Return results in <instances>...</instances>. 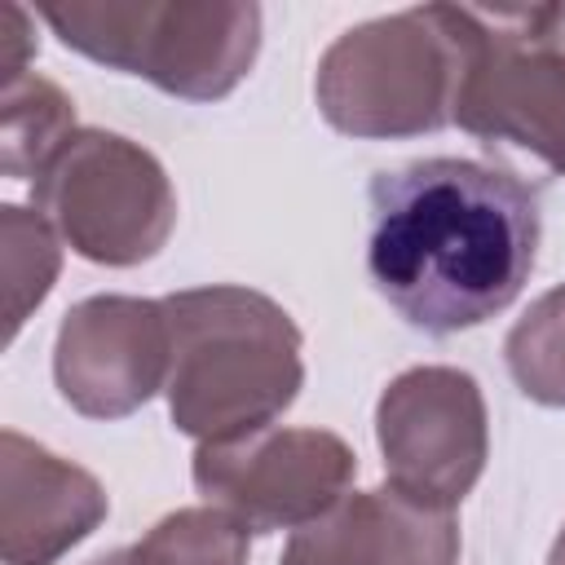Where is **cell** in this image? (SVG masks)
I'll list each match as a JSON object with an SVG mask.
<instances>
[{
	"label": "cell",
	"instance_id": "1",
	"mask_svg": "<svg viewBox=\"0 0 565 565\" xmlns=\"http://www.w3.org/2000/svg\"><path fill=\"white\" fill-rule=\"evenodd\" d=\"M534 256L539 194L508 168L437 154L371 181V282L428 335H455L503 313Z\"/></svg>",
	"mask_w": 565,
	"mask_h": 565
},
{
	"label": "cell",
	"instance_id": "2",
	"mask_svg": "<svg viewBox=\"0 0 565 565\" xmlns=\"http://www.w3.org/2000/svg\"><path fill=\"white\" fill-rule=\"evenodd\" d=\"M168 415L194 441L269 428L300 393V327L265 291L212 282L163 296Z\"/></svg>",
	"mask_w": 565,
	"mask_h": 565
},
{
	"label": "cell",
	"instance_id": "3",
	"mask_svg": "<svg viewBox=\"0 0 565 565\" xmlns=\"http://www.w3.org/2000/svg\"><path fill=\"white\" fill-rule=\"evenodd\" d=\"M450 124L543 177H565V4H446Z\"/></svg>",
	"mask_w": 565,
	"mask_h": 565
},
{
	"label": "cell",
	"instance_id": "4",
	"mask_svg": "<svg viewBox=\"0 0 565 565\" xmlns=\"http://www.w3.org/2000/svg\"><path fill=\"white\" fill-rule=\"evenodd\" d=\"M66 49L141 75L185 102L225 97L256 62L260 9L203 0H71L40 4Z\"/></svg>",
	"mask_w": 565,
	"mask_h": 565
},
{
	"label": "cell",
	"instance_id": "5",
	"mask_svg": "<svg viewBox=\"0 0 565 565\" xmlns=\"http://www.w3.org/2000/svg\"><path fill=\"white\" fill-rule=\"evenodd\" d=\"M318 110L349 137H415L450 124L455 40L446 4L402 9L344 31L318 62Z\"/></svg>",
	"mask_w": 565,
	"mask_h": 565
},
{
	"label": "cell",
	"instance_id": "6",
	"mask_svg": "<svg viewBox=\"0 0 565 565\" xmlns=\"http://www.w3.org/2000/svg\"><path fill=\"white\" fill-rule=\"evenodd\" d=\"M31 199L71 252L115 269L150 260L177 225V194L159 159L102 128H75L31 181Z\"/></svg>",
	"mask_w": 565,
	"mask_h": 565
},
{
	"label": "cell",
	"instance_id": "7",
	"mask_svg": "<svg viewBox=\"0 0 565 565\" xmlns=\"http://www.w3.org/2000/svg\"><path fill=\"white\" fill-rule=\"evenodd\" d=\"M358 472V455L327 428H256L230 441H199L194 490L252 534L300 530L322 516Z\"/></svg>",
	"mask_w": 565,
	"mask_h": 565
},
{
	"label": "cell",
	"instance_id": "8",
	"mask_svg": "<svg viewBox=\"0 0 565 565\" xmlns=\"http://www.w3.org/2000/svg\"><path fill=\"white\" fill-rule=\"evenodd\" d=\"M375 437L388 486L459 508L490 455L486 397L459 366H411L380 393Z\"/></svg>",
	"mask_w": 565,
	"mask_h": 565
},
{
	"label": "cell",
	"instance_id": "9",
	"mask_svg": "<svg viewBox=\"0 0 565 565\" xmlns=\"http://www.w3.org/2000/svg\"><path fill=\"white\" fill-rule=\"evenodd\" d=\"M163 300L88 296L66 309L53 344L57 393L88 419H124L168 384Z\"/></svg>",
	"mask_w": 565,
	"mask_h": 565
},
{
	"label": "cell",
	"instance_id": "10",
	"mask_svg": "<svg viewBox=\"0 0 565 565\" xmlns=\"http://www.w3.org/2000/svg\"><path fill=\"white\" fill-rule=\"evenodd\" d=\"M282 565H459L455 508L397 486L349 490L322 516L291 530Z\"/></svg>",
	"mask_w": 565,
	"mask_h": 565
},
{
	"label": "cell",
	"instance_id": "11",
	"mask_svg": "<svg viewBox=\"0 0 565 565\" xmlns=\"http://www.w3.org/2000/svg\"><path fill=\"white\" fill-rule=\"evenodd\" d=\"M110 512L102 481L44 450L40 441L0 433V556L4 565H57Z\"/></svg>",
	"mask_w": 565,
	"mask_h": 565
},
{
	"label": "cell",
	"instance_id": "12",
	"mask_svg": "<svg viewBox=\"0 0 565 565\" xmlns=\"http://www.w3.org/2000/svg\"><path fill=\"white\" fill-rule=\"evenodd\" d=\"M75 132L71 97L44 75H18L4 84L0 102V168L4 177H40L44 163Z\"/></svg>",
	"mask_w": 565,
	"mask_h": 565
},
{
	"label": "cell",
	"instance_id": "13",
	"mask_svg": "<svg viewBox=\"0 0 565 565\" xmlns=\"http://www.w3.org/2000/svg\"><path fill=\"white\" fill-rule=\"evenodd\" d=\"M62 252L57 234L40 212L0 207V278H4V340L18 335L26 313L49 296Z\"/></svg>",
	"mask_w": 565,
	"mask_h": 565
},
{
	"label": "cell",
	"instance_id": "14",
	"mask_svg": "<svg viewBox=\"0 0 565 565\" xmlns=\"http://www.w3.org/2000/svg\"><path fill=\"white\" fill-rule=\"evenodd\" d=\"M247 525L225 508H181L146 530L141 543L128 547L132 565H247Z\"/></svg>",
	"mask_w": 565,
	"mask_h": 565
},
{
	"label": "cell",
	"instance_id": "15",
	"mask_svg": "<svg viewBox=\"0 0 565 565\" xmlns=\"http://www.w3.org/2000/svg\"><path fill=\"white\" fill-rule=\"evenodd\" d=\"M516 388L539 406H565V282L543 291L503 340Z\"/></svg>",
	"mask_w": 565,
	"mask_h": 565
},
{
	"label": "cell",
	"instance_id": "16",
	"mask_svg": "<svg viewBox=\"0 0 565 565\" xmlns=\"http://www.w3.org/2000/svg\"><path fill=\"white\" fill-rule=\"evenodd\" d=\"M31 49H35V40H31V26H26V9L22 4H0V71H4V84L26 75Z\"/></svg>",
	"mask_w": 565,
	"mask_h": 565
},
{
	"label": "cell",
	"instance_id": "17",
	"mask_svg": "<svg viewBox=\"0 0 565 565\" xmlns=\"http://www.w3.org/2000/svg\"><path fill=\"white\" fill-rule=\"evenodd\" d=\"M547 565H565V525H561V534H556V543L547 552Z\"/></svg>",
	"mask_w": 565,
	"mask_h": 565
},
{
	"label": "cell",
	"instance_id": "18",
	"mask_svg": "<svg viewBox=\"0 0 565 565\" xmlns=\"http://www.w3.org/2000/svg\"><path fill=\"white\" fill-rule=\"evenodd\" d=\"M93 565H132V561H128V547H119V552H106V556H97Z\"/></svg>",
	"mask_w": 565,
	"mask_h": 565
}]
</instances>
